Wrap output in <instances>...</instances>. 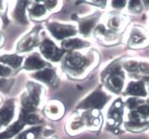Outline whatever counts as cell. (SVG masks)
<instances>
[{
    "instance_id": "27",
    "label": "cell",
    "mask_w": 149,
    "mask_h": 139,
    "mask_svg": "<svg viewBox=\"0 0 149 139\" xmlns=\"http://www.w3.org/2000/svg\"><path fill=\"white\" fill-rule=\"evenodd\" d=\"M13 80H8V79H3L0 78V90L3 92H7L9 90L10 84H12Z\"/></svg>"
},
{
    "instance_id": "29",
    "label": "cell",
    "mask_w": 149,
    "mask_h": 139,
    "mask_svg": "<svg viewBox=\"0 0 149 139\" xmlns=\"http://www.w3.org/2000/svg\"><path fill=\"white\" fill-rule=\"evenodd\" d=\"M4 42H5V36L0 32V48H1V46L4 45Z\"/></svg>"
},
{
    "instance_id": "19",
    "label": "cell",
    "mask_w": 149,
    "mask_h": 139,
    "mask_svg": "<svg viewBox=\"0 0 149 139\" xmlns=\"http://www.w3.org/2000/svg\"><path fill=\"white\" fill-rule=\"evenodd\" d=\"M97 19H98L97 15H90L80 20L78 32L81 33L83 36L89 35L92 32V30H94V28H95Z\"/></svg>"
},
{
    "instance_id": "5",
    "label": "cell",
    "mask_w": 149,
    "mask_h": 139,
    "mask_svg": "<svg viewBox=\"0 0 149 139\" xmlns=\"http://www.w3.org/2000/svg\"><path fill=\"white\" fill-rule=\"evenodd\" d=\"M40 42H41V37L39 35V27L33 28L24 36L16 44V53H28L31 52L35 47L39 46Z\"/></svg>"
},
{
    "instance_id": "9",
    "label": "cell",
    "mask_w": 149,
    "mask_h": 139,
    "mask_svg": "<svg viewBox=\"0 0 149 139\" xmlns=\"http://www.w3.org/2000/svg\"><path fill=\"white\" fill-rule=\"evenodd\" d=\"M31 77L35 80H37V82H42L50 86H56L58 84V76L55 69L49 66L33 72Z\"/></svg>"
},
{
    "instance_id": "21",
    "label": "cell",
    "mask_w": 149,
    "mask_h": 139,
    "mask_svg": "<svg viewBox=\"0 0 149 139\" xmlns=\"http://www.w3.org/2000/svg\"><path fill=\"white\" fill-rule=\"evenodd\" d=\"M43 133V127L37 125V126H31L24 129L22 131H20L19 133L14 138L15 139H39L40 135Z\"/></svg>"
},
{
    "instance_id": "31",
    "label": "cell",
    "mask_w": 149,
    "mask_h": 139,
    "mask_svg": "<svg viewBox=\"0 0 149 139\" xmlns=\"http://www.w3.org/2000/svg\"><path fill=\"white\" fill-rule=\"evenodd\" d=\"M40 139V138H39ZM45 139H52V138H45Z\"/></svg>"
},
{
    "instance_id": "22",
    "label": "cell",
    "mask_w": 149,
    "mask_h": 139,
    "mask_svg": "<svg viewBox=\"0 0 149 139\" xmlns=\"http://www.w3.org/2000/svg\"><path fill=\"white\" fill-rule=\"evenodd\" d=\"M126 93L131 96L138 97H145L146 96V91L144 88L143 82H131L128 84L126 89Z\"/></svg>"
},
{
    "instance_id": "28",
    "label": "cell",
    "mask_w": 149,
    "mask_h": 139,
    "mask_svg": "<svg viewBox=\"0 0 149 139\" xmlns=\"http://www.w3.org/2000/svg\"><path fill=\"white\" fill-rule=\"evenodd\" d=\"M6 10H7L6 2L0 1V15H3V14H5Z\"/></svg>"
},
{
    "instance_id": "4",
    "label": "cell",
    "mask_w": 149,
    "mask_h": 139,
    "mask_svg": "<svg viewBox=\"0 0 149 139\" xmlns=\"http://www.w3.org/2000/svg\"><path fill=\"white\" fill-rule=\"evenodd\" d=\"M39 53L46 61L52 62V63H58L62 61L65 51L58 46L55 42L52 41L49 37L41 38V42L39 45Z\"/></svg>"
},
{
    "instance_id": "32",
    "label": "cell",
    "mask_w": 149,
    "mask_h": 139,
    "mask_svg": "<svg viewBox=\"0 0 149 139\" xmlns=\"http://www.w3.org/2000/svg\"><path fill=\"white\" fill-rule=\"evenodd\" d=\"M1 128H2V126H1V125H0V130H1Z\"/></svg>"
},
{
    "instance_id": "24",
    "label": "cell",
    "mask_w": 149,
    "mask_h": 139,
    "mask_svg": "<svg viewBox=\"0 0 149 139\" xmlns=\"http://www.w3.org/2000/svg\"><path fill=\"white\" fill-rule=\"evenodd\" d=\"M42 2L49 12H56V10H58L61 8L60 1H42Z\"/></svg>"
},
{
    "instance_id": "7",
    "label": "cell",
    "mask_w": 149,
    "mask_h": 139,
    "mask_svg": "<svg viewBox=\"0 0 149 139\" xmlns=\"http://www.w3.org/2000/svg\"><path fill=\"white\" fill-rule=\"evenodd\" d=\"M107 101V96L102 91H95L86 97L81 103H79V109L85 110H99L104 107Z\"/></svg>"
},
{
    "instance_id": "12",
    "label": "cell",
    "mask_w": 149,
    "mask_h": 139,
    "mask_svg": "<svg viewBox=\"0 0 149 139\" xmlns=\"http://www.w3.org/2000/svg\"><path fill=\"white\" fill-rule=\"evenodd\" d=\"M30 2L26 1H18L16 2V5L12 12L13 19L17 22L18 24L26 25L29 22L28 17V4Z\"/></svg>"
},
{
    "instance_id": "13",
    "label": "cell",
    "mask_w": 149,
    "mask_h": 139,
    "mask_svg": "<svg viewBox=\"0 0 149 139\" xmlns=\"http://www.w3.org/2000/svg\"><path fill=\"white\" fill-rule=\"evenodd\" d=\"M148 40V35L144 30L141 28H133L130 31L128 44L132 47H140L143 46Z\"/></svg>"
},
{
    "instance_id": "8",
    "label": "cell",
    "mask_w": 149,
    "mask_h": 139,
    "mask_svg": "<svg viewBox=\"0 0 149 139\" xmlns=\"http://www.w3.org/2000/svg\"><path fill=\"white\" fill-rule=\"evenodd\" d=\"M47 66H49L48 62L41 56V54L39 52H31L27 57H25L22 65L23 69H25V70L34 72L41 70V69Z\"/></svg>"
},
{
    "instance_id": "6",
    "label": "cell",
    "mask_w": 149,
    "mask_h": 139,
    "mask_svg": "<svg viewBox=\"0 0 149 139\" xmlns=\"http://www.w3.org/2000/svg\"><path fill=\"white\" fill-rule=\"evenodd\" d=\"M17 115V100L8 98L0 106V125L7 128L15 121Z\"/></svg>"
},
{
    "instance_id": "17",
    "label": "cell",
    "mask_w": 149,
    "mask_h": 139,
    "mask_svg": "<svg viewBox=\"0 0 149 139\" xmlns=\"http://www.w3.org/2000/svg\"><path fill=\"white\" fill-rule=\"evenodd\" d=\"M123 103L120 100H117L114 102V104L111 106L107 112V119L108 123L112 126H117L118 124L121 123L122 121V116H123Z\"/></svg>"
},
{
    "instance_id": "20",
    "label": "cell",
    "mask_w": 149,
    "mask_h": 139,
    "mask_svg": "<svg viewBox=\"0 0 149 139\" xmlns=\"http://www.w3.org/2000/svg\"><path fill=\"white\" fill-rule=\"evenodd\" d=\"M24 129H25V124L18 118L13 124H10V126L7 127L5 131L0 133V139H10L13 137H15Z\"/></svg>"
},
{
    "instance_id": "1",
    "label": "cell",
    "mask_w": 149,
    "mask_h": 139,
    "mask_svg": "<svg viewBox=\"0 0 149 139\" xmlns=\"http://www.w3.org/2000/svg\"><path fill=\"white\" fill-rule=\"evenodd\" d=\"M96 57L92 53L84 54L80 51H72L64 55L62 67L68 75L73 78H80L92 67Z\"/></svg>"
},
{
    "instance_id": "16",
    "label": "cell",
    "mask_w": 149,
    "mask_h": 139,
    "mask_svg": "<svg viewBox=\"0 0 149 139\" xmlns=\"http://www.w3.org/2000/svg\"><path fill=\"white\" fill-rule=\"evenodd\" d=\"M123 82H125L123 80V75L121 71H112V73L109 74L107 80V88L115 93H119L120 91H122L123 87Z\"/></svg>"
},
{
    "instance_id": "26",
    "label": "cell",
    "mask_w": 149,
    "mask_h": 139,
    "mask_svg": "<svg viewBox=\"0 0 149 139\" xmlns=\"http://www.w3.org/2000/svg\"><path fill=\"white\" fill-rule=\"evenodd\" d=\"M129 12L133 13H139L143 10V6H141V2L140 1H132L129 3Z\"/></svg>"
},
{
    "instance_id": "10",
    "label": "cell",
    "mask_w": 149,
    "mask_h": 139,
    "mask_svg": "<svg viewBox=\"0 0 149 139\" xmlns=\"http://www.w3.org/2000/svg\"><path fill=\"white\" fill-rule=\"evenodd\" d=\"M49 15V12L43 2L35 1L33 4L28 6V17L29 19L33 21H43L48 18Z\"/></svg>"
},
{
    "instance_id": "11",
    "label": "cell",
    "mask_w": 149,
    "mask_h": 139,
    "mask_svg": "<svg viewBox=\"0 0 149 139\" xmlns=\"http://www.w3.org/2000/svg\"><path fill=\"white\" fill-rule=\"evenodd\" d=\"M43 111L48 118L52 120H58L63 116L65 113V107L60 101L52 100L45 104Z\"/></svg>"
},
{
    "instance_id": "25",
    "label": "cell",
    "mask_w": 149,
    "mask_h": 139,
    "mask_svg": "<svg viewBox=\"0 0 149 139\" xmlns=\"http://www.w3.org/2000/svg\"><path fill=\"white\" fill-rule=\"evenodd\" d=\"M14 72L15 71L13 70L12 68H10L4 64H0V78L7 79V78H9V77L13 76Z\"/></svg>"
},
{
    "instance_id": "23",
    "label": "cell",
    "mask_w": 149,
    "mask_h": 139,
    "mask_svg": "<svg viewBox=\"0 0 149 139\" xmlns=\"http://www.w3.org/2000/svg\"><path fill=\"white\" fill-rule=\"evenodd\" d=\"M123 24V17L121 15H111L107 20V28L113 31L121 30Z\"/></svg>"
},
{
    "instance_id": "14",
    "label": "cell",
    "mask_w": 149,
    "mask_h": 139,
    "mask_svg": "<svg viewBox=\"0 0 149 139\" xmlns=\"http://www.w3.org/2000/svg\"><path fill=\"white\" fill-rule=\"evenodd\" d=\"M25 58L20 54H2L0 55V64L6 65L13 70L15 71L16 69L22 67Z\"/></svg>"
},
{
    "instance_id": "18",
    "label": "cell",
    "mask_w": 149,
    "mask_h": 139,
    "mask_svg": "<svg viewBox=\"0 0 149 139\" xmlns=\"http://www.w3.org/2000/svg\"><path fill=\"white\" fill-rule=\"evenodd\" d=\"M67 131L70 134H76L83 129H85V121H84L82 115H73L68 118L67 122Z\"/></svg>"
},
{
    "instance_id": "3",
    "label": "cell",
    "mask_w": 149,
    "mask_h": 139,
    "mask_svg": "<svg viewBox=\"0 0 149 139\" xmlns=\"http://www.w3.org/2000/svg\"><path fill=\"white\" fill-rule=\"evenodd\" d=\"M47 30L52 37L57 41H64L72 38L78 33V28L75 25L60 22H49L47 24Z\"/></svg>"
},
{
    "instance_id": "30",
    "label": "cell",
    "mask_w": 149,
    "mask_h": 139,
    "mask_svg": "<svg viewBox=\"0 0 149 139\" xmlns=\"http://www.w3.org/2000/svg\"><path fill=\"white\" fill-rule=\"evenodd\" d=\"M3 102H4V100H3L2 96H1V95H0V106H1V105L3 104Z\"/></svg>"
},
{
    "instance_id": "2",
    "label": "cell",
    "mask_w": 149,
    "mask_h": 139,
    "mask_svg": "<svg viewBox=\"0 0 149 139\" xmlns=\"http://www.w3.org/2000/svg\"><path fill=\"white\" fill-rule=\"evenodd\" d=\"M44 87L37 82H29L26 89L20 97V112L31 113L37 112L43 103Z\"/></svg>"
},
{
    "instance_id": "15",
    "label": "cell",
    "mask_w": 149,
    "mask_h": 139,
    "mask_svg": "<svg viewBox=\"0 0 149 139\" xmlns=\"http://www.w3.org/2000/svg\"><path fill=\"white\" fill-rule=\"evenodd\" d=\"M89 43L85 41L83 39H80L77 37H72L70 39L64 40L61 43V48L67 52H72V51H77L79 49L85 48L88 46Z\"/></svg>"
}]
</instances>
